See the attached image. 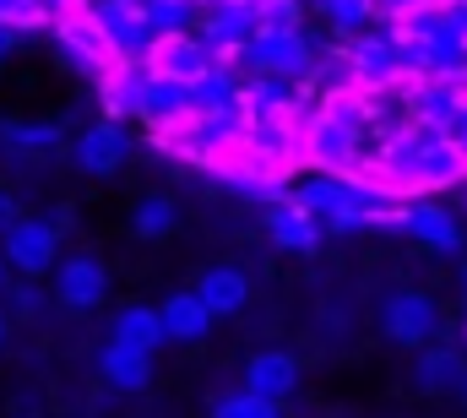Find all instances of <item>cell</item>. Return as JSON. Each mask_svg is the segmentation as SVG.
<instances>
[{"mask_svg": "<svg viewBox=\"0 0 467 418\" xmlns=\"http://www.w3.org/2000/svg\"><path fill=\"white\" fill-rule=\"evenodd\" d=\"M55 256H60V223H55V217H22V223L5 234V261H11L22 277L55 272Z\"/></svg>", "mask_w": 467, "mask_h": 418, "instance_id": "ba28073f", "label": "cell"}, {"mask_svg": "<svg viewBox=\"0 0 467 418\" xmlns=\"http://www.w3.org/2000/svg\"><path fill=\"white\" fill-rule=\"evenodd\" d=\"M125 158H130V136H125L119 120H99V125H88L77 136V163L88 174H115Z\"/></svg>", "mask_w": 467, "mask_h": 418, "instance_id": "8fae6325", "label": "cell"}, {"mask_svg": "<svg viewBox=\"0 0 467 418\" xmlns=\"http://www.w3.org/2000/svg\"><path fill=\"white\" fill-rule=\"evenodd\" d=\"M457 392H462V397H467V375H462V386H457Z\"/></svg>", "mask_w": 467, "mask_h": 418, "instance_id": "f1b7e54d", "label": "cell"}, {"mask_svg": "<svg viewBox=\"0 0 467 418\" xmlns=\"http://www.w3.org/2000/svg\"><path fill=\"white\" fill-rule=\"evenodd\" d=\"M380 180L391 191H446V185H467V158L441 125H419L408 120L402 131L386 136L380 152Z\"/></svg>", "mask_w": 467, "mask_h": 418, "instance_id": "6da1fadb", "label": "cell"}, {"mask_svg": "<svg viewBox=\"0 0 467 418\" xmlns=\"http://www.w3.org/2000/svg\"><path fill=\"white\" fill-rule=\"evenodd\" d=\"M213 320H218V315L207 310L202 294H174V299H163V331H169V342H202V337L213 331Z\"/></svg>", "mask_w": 467, "mask_h": 418, "instance_id": "9a60e30c", "label": "cell"}, {"mask_svg": "<svg viewBox=\"0 0 467 418\" xmlns=\"http://www.w3.org/2000/svg\"><path fill=\"white\" fill-rule=\"evenodd\" d=\"M38 305H44V294H38L33 283H22V288L11 294V310H16V315H38Z\"/></svg>", "mask_w": 467, "mask_h": 418, "instance_id": "603a6c76", "label": "cell"}, {"mask_svg": "<svg viewBox=\"0 0 467 418\" xmlns=\"http://www.w3.org/2000/svg\"><path fill=\"white\" fill-rule=\"evenodd\" d=\"M462 375H467V364H462V353H451V348H424L419 359H413V386L419 392H451V386H462Z\"/></svg>", "mask_w": 467, "mask_h": 418, "instance_id": "e0dca14e", "label": "cell"}, {"mask_svg": "<svg viewBox=\"0 0 467 418\" xmlns=\"http://www.w3.org/2000/svg\"><path fill=\"white\" fill-rule=\"evenodd\" d=\"M141 66H152V71H158V77H169V82L196 88V82L218 66V55H213V44H207L202 33H163Z\"/></svg>", "mask_w": 467, "mask_h": 418, "instance_id": "8992f818", "label": "cell"}, {"mask_svg": "<svg viewBox=\"0 0 467 418\" xmlns=\"http://www.w3.org/2000/svg\"><path fill=\"white\" fill-rule=\"evenodd\" d=\"M11 49H16V27H11V22H0V60H5Z\"/></svg>", "mask_w": 467, "mask_h": 418, "instance_id": "484cf974", "label": "cell"}, {"mask_svg": "<svg viewBox=\"0 0 467 418\" xmlns=\"http://www.w3.org/2000/svg\"><path fill=\"white\" fill-rule=\"evenodd\" d=\"M435 326H441V310H435V299L419 294V288H397V294L380 305V331H386L397 348H430Z\"/></svg>", "mask_w": 467, "mask_h": 418, "instance_id": "5b68a950", "label": "cell"}, {"mask_svg": "<svg viewBox=\"0 0 467 418\" xmlns=\"http://www.w3.org/2000/svg\"><path fill=\"white\" fill-rule=\"evenodd\" d=\"M115 337H119V342H130V348H147V353H158V342H169V331H163V310L125 305V310L115 315Z\"/></svg>", "mask_w": 467, "mask_h": 418, "instance_id": "ac0fdd59", "label": "cell"}, {"mask_svg": "<svg viewBox=\"0 0 467 418\" xmlns=\"http://www.w3.org/2000/svg\"><path fill=\"white\" fill-rule=\"evenodd\" d=\"M244 66L255 71V77H305V71H316V49L305 44V33L299 27H261L255 38H250V49H244Z\"/></svg>", "mask_w": 467, "mask_h": 418, "instance_id": "277c9868", "label": "cell"}, {"mask_svg": "<svg viewBox=\"0 0 467 418\" xmlns=\"http://www.w3.org/2000/svg\"><path fill=\"white\" fill-rule=\"evenodd\" d=\"M16 223H22V212H16V202H11V196H0V234H11Z\"/></svg>", "mask_w": 467, "mask_h": 418, "instance_id": "d4e9b609", "label": "cell"}, {"mask_svg": "<svg viewBox=\"0 0 467 418\" xmlns=\"http://www.w3.org/2000/svg\"><path fill=\"white\" fill-rule=\"evenodd\" d=\"M462 288H467V266H462Z\"/></svg>", "mask_w": 467, "mask_h": 418, "instance_id": "f546056e", "label": "cell"}, {"mask_svg": "<svg viewBox=\"0 0 467 418\" xmlns=\"http://www.w3.org/2000/svg\"><path fill=\"white\" fill-rule=\"evenodd\" d=\"M266 234H272L283 250L310 256V250L321 245V234H327V223H321L310 207H299L294 196H283V202H272V207H266Z\"/></svg>", "mask_w": 467, "mask_h": 418, "instance_id": "30bf717a", "label": "cell"}, {"mask_svg": "<svg viewBox=\"0 0 467 418\" xmlns=\"http://www.w3.org/2000/svg\"><path fill=\"white\" fill-rule=\"evenodd\" d=\"M55 299H60L66 310H99V305L109 299V272H104V261H93V256H66V261L55 266Z\"/></svg>", "mask_w": 467, "mask_h": 418, "instance_id": "9c48e42d", "label": "cell"}, {"mask_svg": "<svg viewBox=\"0 0 467 418\" xmlns=\"http://www.w3.org/2000/svg\"><path fill=\"white\" fill-rule=\"evenodd\" d=\"M213 418H283V402H272V397H255V392L244 386V392L218 397V402H213Z\"/></svg>", "mask_w": 467, "mask_h": 418, "instance_id": "44dd1931", "label": "cell"}, {"mask_svg": "<svg viewBox=\"0 0 467 418\" xmlns=\"http://www.w3.org/2000/svg\"><path fill=\"white\" fill-rule=\"evenodd\" d=\"M244 386H250L255 397L283 402V397H294V392H299V359H294V353H283V348H266V353H255V359L244 364Z\"/></svg>", "mask_w": 467, "mask_h": 418, "instance_id": "7c38bea8", "label": "cell"}, {"mask_svg": "<svg viewBox=\"0 0 467 418\" xmlns=\"http://www.w3.org/2000/svg\"><path fill=\"white\" fill-rule=\"evenodd\" d=\"M174 202L169 196H147V202H136V212H130V234L136 239H169L174 234Z\"/></svg>", "mask_w": 467, "mask_h": 418, "instance_id": "ffe728a7", "label": "cell"}, {"mask_svg": "<svg viewBox=\"0 0 467 418\" xmlns=\"http://www.w3.org/2000/svg\"><path fill=\"white\" fill-rule=\"evenodd\" d=\"M5 337H11V315L0 310V342H5Z\"/></svg>", "mask_w": 467, "mask_h": 418, "instance_id": "83f0119b", "label": "cell"}, {"mask_svg": "<svg viewBox=\"0 0 467 418\" xmlns=\"http://www.w3.org/2000/svg\"><path fill=\"white\" fill-rule=\"evenodd\" d=\"M446 136L457 141V152H462V158H467V104L457 109V114H451V125H446Z\"/></svg>", "mask_w": 467, "mask_h": 418, "instance_id": "cb8c5ba5", "label": "cell"}, {"mask_svg": "<svg viewBox=\"0 0 467 418\" xmlns=\"http://www.w3.org/2000/svg\"><path fill=\"white\" fill-rule=\"evenodd\" d=\"M99 22L109 27L115 49L125 60H147L152 44H158V22H152V5L147 0H93Z\"/></svg>", "mask_w": 467, "mask_h": 418, "instance_id": "52a82bcc", "label": "cell"}, {"mask_svg": "<svg viewBox=\"0 0 467 418\" xmlns=\"http://www.w3.org/2000/svg\"><path fill=\"white\" fill-rule=\"evenodd\" d=\"M408 234L430 250H457L462 245V228L457 217L441 207V202H408Z\"/></svg>", "mask_w": 467, "mask_h": 418, "instance_id": "5bb4252c", "label": "cell"}, {"mask_svg": "<svg viewBox=\"0 0 467 418\" xmlns=\"http://www.w3.org/2000/svg\"><path fill=\"white\" fill-rule=\"evenodd\" d=\"M321 11H327L337 27H364L369 11H375V0H321Z\"/></svg>", "mask_w": 467, "mask_h": 418, "instance_id": "7402d4cb", "label": "cell"}, {"mask_svg": "<svg viewBox=\"0 0 467 418\" xmlns=\"http://www.w3.org/2000/svg\"><path fill=\"white\" fill-rule=\"evenodd\" d=\"M0 136L16 152H49V147H60V125L55 120H0Z\"/></svg>", "mask_w": 467, "mask_h": 418, "instance_id": "d6986e66", "label": "cell"}, {"mask_svg": "<svg viewBox=\"0 0 467 418\" xmlns=\"http://www.w3.org/2000/svg\"><path fill=\"white\" fill-rule=\"evenodd\" d=\"M99 370H104V381L119 386V392H147L152 386V353L147 348H130L119 337H109V348L99 353Z\"/></svg>", "mask_w": 467, "mask_h": 418, "instance_id": "4fadbf2b", "label": "cell"}, {"mask_svg": "<svg viewBox=\"0 0 467 418\" xmlns=\"http://www.w3.org/2000/svg\"><path fill=\"white\" fill-rule=\"evenodd\" d=\"M462 207H467V185H462Z\"/></svg>", "mask_w": 467, "mask_h": 418, "instance_id": "4dcf8cb0", "label": "cell"}, {"mask_svg": "<svg viewBox=\"0 0 467 418\" xmlns=\"http://www.w3.org/2000/svg\"><path fill=\"white\" fill-rule=\"evenodd\" d=\"M5 272H11V261H5V245H0V288H5Z\"/></svg>", "mask_w": 467, "mask_h": 418, "instance_id": "4316f807", "label": "cell"}, {"mask_svg": "<svg viewBox=\"0 0 467 418\" xmlns=\"http://www.w3.org/2000/svg\"><path fill=\"white\" fill-rule=\"evenodd\" d=\"M364 136H369V125L343 93L305 120V152H310V163H321V174H353L364 158Z\"/></svg>", "mask_w": 467, "mask_h": 418, "instance_id": "7a4b0ae2", "label": "cell"}, {"mask_svg": "<svg viewBox=\"0 0 467 418\" xmlns=\"http://www.w3.org/2000/svg\"><path fill=\"white\" fill-rule=\"evenodd\" d=\"M55 38H60V49H66V60L82 71V77H115L119 66H125V55L115 49V38H109V27L99 22V11H71V16H60L55 22Z\"/></svg>", "mask_w": 467, "mask_h": 418, "instance_id": "3957f363", "label": "cell"}, {"mask_svg": "<svg viewBox=\"0 0 467 418\" xmlns=\"http://www.w3.org/2000/svg\"><path fill=\"white\" fill-rule=\"evenodd\" d=\"M196 294L207 299V310L213 315H239L244 310V299H250V283H244L239 266H207V277L196 283Z\"/></svg>", "mask_w": 467, "mask_h": 418, "instance_id": "2e32d148", "label": "cell"}]
</instances>
